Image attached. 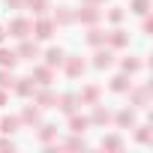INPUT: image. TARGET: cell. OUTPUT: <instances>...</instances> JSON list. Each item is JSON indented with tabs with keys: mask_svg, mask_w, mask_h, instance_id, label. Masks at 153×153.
<instances>
[{
	"mask_svg": "<svg viewBox=\"0 0 153 153\" xmlns=\"http://www.w3.org/2000/svg\"><path fill=\"white\" fill-rule=\"evenodd\" d=\"M129 12H135V15H147V12H150V0H132Z\"/></svg>",
	"mask_w": 153,
	"mask_h": 153,
	"instance_id": "cell-25",
	"label": "cell"
},
{
	"mask_svg": "<svg viewBox=\"0 0 153 153\" xmlns=\"http://www.w3.org/2000/svg\"><path fill=\"white\" fill-rule=\"evenodd\" d=\"M105 39H108V33H105V30L90 27V33H87V42H90V45H105Z\"/></svg>",
	"mask_w": 153,
	"mask_h": 153,
	"instance_id": "cell-23",
	"label": "cell"
},
{
	"mask_svg": "<svg viewBox=\"0 0 153 153\" xmlns=\"http://www.w3.org/2000/svg\"><path fill=\"white\" fill-rule=\"evenodd\" d=\"M123 147V141L117 138V135H108V138H102V150H120Z\"/></svg>",
	"mask_w": 153,
	"mask_h": 153,
	"instance_id": "cell-27",
	"label": "cell"
},
{
	"mask_svg": "<svg viewBox=\"0 0 153 153\" xmlns=\"http://www.w3.org/2000/svg\"><path fill=\"white\" fill-rule=\"evenodd\" d=\"M18 60H33V57H39V45L36 42H30V39H21V45H18Z\"/></svg>",
	"mask_w": 153,
	"mask_h": 153,
	"instance_id": "cell-5",
	"label": "cell"
},
{
	"mask_svg": "<svg viewBox=\"0 0 153 153\" xmlns=\"http://www.w3.org/2000/svg\"><path fill=\"white\" fill-rule=\"evenodd\" d=\"M39 138H42L45 144H48V141H54V138H57V126H51V123H45V126L39 129Z\"/></svg>",
	"mask_w": 153,
	"mask_h": 153,
	"instance_id": "cell-26",
	"label": "cell"
},
{
	"mask_svg": "<svg viewBox=\"0 0 153 153\" xmlns=\"http://www.w3.org/2000/svg\"><path fill=\"white\" fill-rule=\"evenodd\" d=\"M54 102H57V96H54L48 87L36 93V105H39V108H54Z\"/></svg>",
	"mask_w": 153,
	"mask_h": 153,
	"instance_id": "cell-13",
	"label": "cell"
},
{
	"mask_svg": "<svg viewBox=\"0 0 153 153\" xmlns=\"http://www.w3.org/2000/svg\"><path fill=\"white\" fill-rule=\"evenodd\" d=\"M108 21H111V24H120V21H123V9H120V6H114V9L108 12Z\"/></svg>",
	"mask_w": 153,
	"mask_h": 153,
	"instance_id": "cell-31",
	"label": "cell"
},
{
	"mask_svg": "<svg viewBox=\"0 0 153 153\" xmlns=\"http://www.w3.org/2000/svg\"><path fill=\"white\" fill-rule=\"evenodd\" d=\"M132 105L147 108V105H150V87H135V90H132Z\"/></svg>",
	"mask_w": 153,
	"mask_h": 153,
	"instance_id": "cell-8",
	"label": "cell"
},
{
	"mask_svg": "<svg viewBox=\"0 0 153 153\" xmlns=\"http://www.w3.org/2000/svg\"><path fill=\"white\" fill-rule=\"evenodd\" d=\"M36 39H51V33H54V21H48V18H39L36 24H33V30H30Z\"/></svg>",
	"mask_w": 153,
	"mask_h": 153,
	"instance_id": "cell-4",
	"label": "cell"
},
{
	"mask_svg": "<svg viewBox=\"0 0 153 153\" xmlns=\"http://www.w3.org/2000/svg\"><path fill=\"white\" fill-rule=\"evenodd\" d=\"M66 147H69V150H84V138H69Z\"/></svg>",
	"mask_w": 153,
	"mask_h": 153,
	"instance_id": "cell-32",
	"label": "cell"
},
{
	"mask_svg": "<svg viewBox=\"0 0 153 153\" xmlns=\"http://www.w3.org/2000/svg\"><path fill=\"white\" fill-rule=\"evenodd\" d=\"M33 81H36L39 87H48V84L54 81V75H51L48 66H39V69H33Z\"/></svg>",
	"mask_w": 153,
	"mask_h": 153,
	"instance_id": "cell-10",
	"label": "cell"
},
{
	"mask_svg": "<svg viewBox=\"0 0 153 153\" xmlns=\"http://www.w3.org/2000/svg\"><path fill=\"white\" fill-rule=\"evenodd\" d=\"M30 30H33V24H30L27 18H15V21H9V36H15V39H27Z\"/></svg>",
	"mask_w": 153,
	"mask_h": 153,
	"instance_id": "cell-2",
	"label": "cell"
},
{
	"mask_svg": "<svg viewBox=\"0 0 153 153\" xmlns=\"http://www.w3.org/2000/svg\"><path fill=\"white\" fill-rule=\"evenodd\" d=\"M105 42H111V48H123V45L129 42V36H126V30H111Z\"/></svg>",
	"mask_w": 153,
	"mask_h": 153,
	"instance_id": "cell-17",
	"label": "cell"
},
{
	"mask_svg": "<svg viewBox=\"0 0 153 153\" xmlns=\"http://www.w3.org/2000/svg\"><path fill=\"white\" fill-rule=\"evenodd\" d=\"M0 105H6V90L0 87Z\"/></svg>",
	"mask_w": 153,
	"mask_h": 153,
	"instance_id": "cell-35",
	"label": "cell"
},
{
	"mask_svg": "<svg viewBox=\"0 0 153 153\" xmlns=\"http://www.w3.org/2000/svg\"><path fill=\"white\" fill-rule=\"evenodd\" d=\"M99 15H102V12H99V6H96V3H84L78 12H75V21H81V24H96V21H99Z\"/></svg>",
	"mask_w": 153,
	"mask_h": 153,
	"instance_id": "cell-1",
	"label": "cell"
},
{
	"mask_svg": "<svg viewBox=\"0 0 153 153\" xmlns=\"http://www.w3.org/2000/svg\"><path fill=\"white\" fill-rule=\"evenodd\" d=\"M96 99H99V87H93V84H90V87H84V90H81V102L93 105Z\"/></svg>",
	"mask_w": 153,
	"mask_h": 153,
	"instance_id": "cell-24",
	"label": "cell"
},
{
	"mask_svg": "<svg viewBox=\"0 0 153 153\" xmlns=\"http://www.w3.org/2000/svg\"><path fill=\"white\" fill-rule=\"evenodd\" d=\"M12 84H15V78H12V72H9V69H3V66H0V87L6 90V87H12Z\"/></svg>",
	"mask_w": 153,
	"mask_h": 153,
	"instance_id": "cell-28",
	"label": "cell"
},
{
	"mask_svg": "<svg viewBox=\"0 0 153 153\" xmlns=\"http://www.w3.org/2000/svg\"><path fill=\"white\" fill-rule=\"evenodd\" d=\"M24 0H6V9H21Z\"/></svg>",
	"mask_w": 153,
	"mask_h": 153,
	"instance_id": "cell-33",
	"label": "cell"
},
{
	"mask_svg": "<svg viewBox=\"0 0 153 153\" xmlns=\"http://www.w3.org/2000/svg\"><path fill=\"white\" fill-rule=\"evenodd\" d=\"M24 6H27L33 15H45V12H48V0H24Z\"/></svg>",
	"mask_w": 153,
	"mask_h": 153,
	"instance_id": "cell-21",
	"label": "cell"
},
{
	"mask_svg": "<svg viewBox=\"0 0 153 153\" xmlns=\"http://www.w3.org/2000/svg\"><path fill=\"white\" fill-rule=\"evenodd\" d=\"M114 120H117L120 129H132V126H135V111H132V108H123V111H117Z\"/></svg>",
	"mask_w": 153,
	"mask_h": 153,
	"instance_id": "cell-9",
	"label": "cell"
},
{
	"mask_svg": "<svg viewBox=\"0 0 153 153\" xmlns=\"http://www.w3.org/2000/svg\"><path fill=\"white\" fill-rule=\"evenodd\" d=\"M54 21H57V24H72V21H75V12H72L69 6H57V12H54Z\"/></svg>",
	"mask_w": 153,
	"mask_h": 153,
	"instance_id": "cell-16",
	"label": "cell"
},
{
	"mask_svg": "<svg viewBox=\"0 0 153 153\" xmlns=\"http://www.w3.org/2000/svg\"><path fill=\"white\" fill-rule=\"evenodd\" d=\"M3 36H6V30H3V27H0V42H3Z\"/></svg>",
	"mask_w": 153,
	"mask_h": 153,
	"instance_id": "cell-36",
	"label": "cell"
},
{
	"mask_svg": "<svg viewBox=\"0 0 153 153\" xmlns=\"http://www.w3.org/2000/svg\"><path fill=\"white\" fill-rule=\"evenodd\" d=\"M0 150H9V153H12V141H9V138H0Z\"/></svg>",
	"mask_w": 153,
	"mask_h": 153,
	"instance_id": "cell-34",
	"label": "cell"
},
{
	"mask_svg": "<svg viewBox=\"0 0 153 153\" xmlns=\"http://www.w3.org/2000/svg\"><path fill=\"white\" fill-rule=\"evenodd\" d=\"M21 123H27V126H39V108H33V105H27L24 111H21V117H18Z\"/></svg>",
	"mask_w": 153,
	"mask_h": 153,
	"instance_id": "cell-14",
	"label": "cell"
},
{
	"mask_svg": "<svg viewBox=\"0 0 153 153\" xmlns=\"http://www.w3.org/2000/svg\"><path fill=\"white\" fill-rule=\"evenodd\" d=\"M129 87H132V84H129V78H126V72H123V75H114V78H111V90H114V93H126Z\"/></svg>",
	"mask_w": 153,
	"mask_h": 153,
	"instance_id": "cell-20",
	"label": "cell"
},
{
	"mask_svg": "<svg viewBox=\"0 0 153 153\" xmlns=\"http://www.w3.org/2000/svg\"><path fill=\"white\" fill-rule=\"evenodd\" d=\"M138 141H141V144H150V141H153L150 126H138Z\"/></svg>",
	"mask_w": 153,
	"mask_h": 153,
	"instance_id": "cell-30",
	"label": "cell"
},
{
	"mask_svg": "<svg viewBox=\"0 0 153 153\" xmlns=\"http://www.w3.org/2000/svg\"><path fill=\"white\" fill-rule=\"evenodd\" d=\"M120 66H123V72H126V75H129V72H138V69H141V63H138L135 57H123V63H120Z\"/></svg>",
	"mask_w": 153,
	"mask_h": 153,
	"instance_id": "cell-29",
	"label": "cell"
},
{
	"mask_svg": "<svg viewBox=\"0 0 153 153\" xmlns=\"http://www.w3.org/2000/svg\"><path fill=\"white\" fill-rule=\"evenodd\" d=\"M18 63V54L15 51H9V48H0V66H3V69H12Z\"/></svg>",
	"mask_w": 153,
	"mask_h": 153,
	"instance_id": "cell-19",
	"label": "cell"
},
{
	"mask_svg": "<svg viewBox=\"0 0 153 153\" xmlns=\"http://www.w3.org/2000/svg\"><path fill=\"white\" fill-rule=\"evenodd\" d=\"M87 126H90V117H78V114L69 117V132H75V135H84Z\"/></svg>",
	"mask_w": 153,
	"mask_h": 153,
	"instance_id": "cell-11",
	"label": "cell"
},
{
	"mask_svg": "<svg viewBox=\"0 0 153 153\" xmlns=\"http://www.w3.org/2000/svg\"><path fill=\"white\" fill-rule=\"evenodd\" d=\"M108 120H111V111H108V108H99V105H96V108H93V114H90V123H96V126H105Z\"/></svg>",
	"mask_w": 153,
	"mask_h": 153,
	"instance_id": "cell-18",
	"label": "cell"
},
{
	"mask_svg": "<svg viewBox=\"0 0 153 153\" xmlns=\"http://www.w3.org/2000/svg\"><path fill=\"white\" fill-rule=\"evenodd\" d=\"M75 102H78V96H72V93H66V96H60L54 105L60 108V111H66V114H72L75 111Z\"/></svg>",
	"mask_w": 153,
	"mask_h": 153,
	"instance_id": "cell-15",
	"label": "cell"
},
{
	"mask_svg": "<svg viewBox=\"0 0 153 153\" xmlns=\"http://www.w3.org/2000/svg\"><path fill=\"white\" fill-rule=\"evenodd\" d=\"M111 63H114V54H111L108 48H99V51L93 54V66H96V69H108Z\"/></svg>",
	"mask_w": 153,
	"mask_h": 153,
	"instance_id": "cell-7",
	"label": "cell"
},
{
	"mask_svg": "<svg viewBox=\"0 0 153 153\" xmlns=\"http://www.w3.org/2000/svg\"><path fill=\"white\" fill-rule=\"evenodd\" d=\"M12 87H15V93H18V96H24V99L36 93V81H33V78H15V84H12Z\"/></svg>",
	"mask_w": 153,
	"mask_h": 153,
	"instance_id": "cell-6",
	"label": "cell"
},
{
	"mask_svg": "<svg viewBox=\"0 0 153 153\" xmlns=\"http://www.w3.org/2000/svg\"><path fill=\"white\" fill-rule=\"evenodd\" d=\"M18 117H3V120H0V132H3V135H12V132H18Z\"/></svg>",
	"mask_w": 153,
	"mask_h": 153,
	"instance_id": "cell-22",
	"label": "cell"
},
{
	"mask_svg": "<svg viewBox=\"0 0 153 153\" xmlns=\"http://www.w3.org/2000/svg\"><path fill=\"white\" fill-rule=\"evenodd\" d=\"M63 63H66V75L69 78H78V75H84V69H87V63L81 57H63Z\"/></svg>",
	"mask_w": 153,
	"mask_h": 153,
	"instance_id": "cell-3",
	"label": "cell"
},
{
	"mask_svg": "<svg viewBox=\"0 0 153 153\" xmlns=\"http://www.w3.org/2000/svg\"><path fill=\"white\" fill-rule=\"evenodd\" d=\"M63 57H66V54H63V48H48V51H45V66H48V69H54V66H60V63H63Z\"/></svg>",
	"mask_w": 153,
	"mask_h": 153,
	"instance_id": "cell-12",
	"label": "cell"
}]
</instances>
